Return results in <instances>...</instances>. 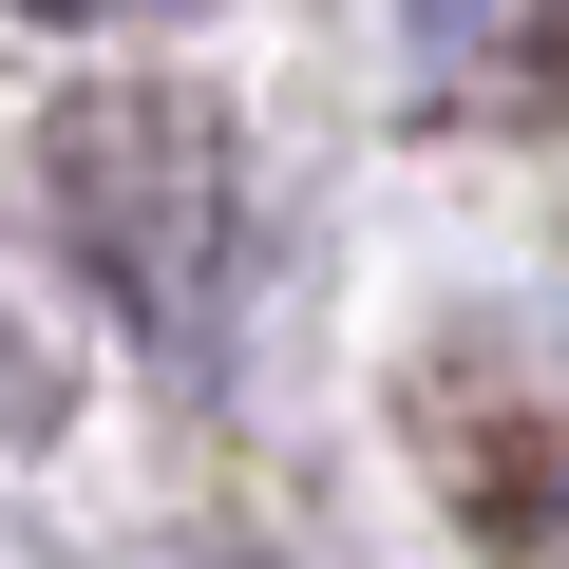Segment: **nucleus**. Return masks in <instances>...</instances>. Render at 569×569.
<instances>
[{
    "label": "nucleus",
    "mask_w": 569,
    "mask_h": 569,
    "mask_svg": "<svg viewBox=\"0 0 569 569\" xmlns=\"http://www.w3.org/2000/svg\"><path fill=\"white\" fill-rule=\"evenodd\" d=\"M58 228L114 284V323L152 361H209L247 305V171L209 96H77L58 114Z\"/></svg>",
    "instance_id": "1"
},
{
    "label": "nucleus",
    "mask_w": 569,
    "mask_h": 569,
    "mask_svg": "<svg viewBox=\"0 0 569 569\" xmlns=\"http://www.w3.org/2000/svg\"><path fill=\"white\" fill-rule=\"evenodd\" d=\"M20 20H171V0H20Z\"/></svg>",
    "instance_id": "2"
}]
</instances>
